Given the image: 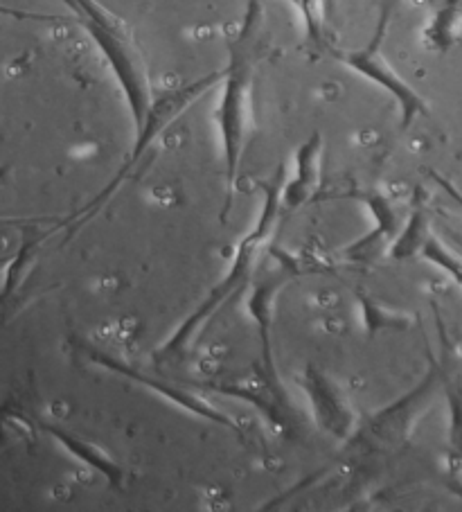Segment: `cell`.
Returning a JSON list of instances; mask_svg holds the SVG:
<instances>
[{
  "instance_id": "obj_9",
  "label": "cell",
  "mask_w": 462,
  "mask_h": 512,
  "mask_svg": "<svg viewBox=\"0 0 462 512\" xmlns=\"http://www.w3.org/2000/svg\"><path fill=\"white\" fill-rule=\"evenodd\" d=\"M93 359L100 361V364L106 370L120 373V375H124L127 379H133V382H138L140 386H145V388H154L156 393H161L163 397H167V400H170L174 406H179V409L197 413V416L206 418L210 422H215V425H221V427H226V429H237L233 420H230L228 416H224V413H221V411L212 409V406L208 402H203L201 397H194L192 393H185V391H181V388H176L172 384L154 382V379H151L147 373H140V370H136V368L124 366V364H120V361L115 359V357H111V355H93Z\"/></svg>"
},
{
  "instance_id": "obj_4",
  "label": "cell",
  "mask_w": 462,
  "mask_h": 512,
  "mask_svg": "<svg viewBox=\"0 0 462 512\" xmlns=\"http://www.w3.org/2000/svg\"><path fill=\"white\" fill-rule=\"evenodd\" d=\"M219 79H221V70H219V73L203 75V77L194 79V82H188V84L165 88V91L158 93V95L154 93V100H151V107L147 111L145 120H142V125L136 131H133V147H131L129 161L120 167L118 174H115L111 179V183L106 185V188L100 194H97V197L91 203H88L82 213L77 215L75 224L70 226V233H77L79 226L88 222V219L95 215V210L113 197V192L120 188V183L129 179V174L136 170V165L142 161V156L147 154V149L154 145V140L161 136L163 131L170 127L176 118H181L194 102H199L203 95L212 91V88L219 84Z\"/></svg>"
},
{
  "instance_id": "obj_2",
  "label": "cell",
  "mask_w": 462,
  "mask_h": 512,
  "mask_svg": "<svg viewBox=\"0 0 462 512\" xmlns=\"http://www.w3.org/2000/svg\"><path fill=\"white\" fill-rule=\"evenodd\" d=\"M59 3H64L73 12L97 50L102 52L124 95L133 120V131H136L154 100V88H151L145 57H142V50L129 25L97 0H59Z\"/></svg>"
},
{
  "instance_id": "obj_10",
  "label": "cell",
  "mask_w": 462,
  "mask_h": 512,
  "mask_svg": "<svg viewBox=\"0 0 462 512\" xmlns=\"http://www.w3.org/2000/svg\"><path fill=\"white\" fill-rule=\"evenodd\" d=\"M289 280L287 271H273L269 276H264L257 282L253 289V296L248 300V310H251L253 321L260 330L262 352L266 361V375H275L273 370V357H271V330H273V312H275V298L278 291L284 287V282Z\"/></svg>"
},
{
  "instance_id": "obj_1",
  "label": "cell",
  "mask_w": 462,
  "mask_h": 512,
  "mask_svg": "<svg viewBox=\"0 0 462 512\" xmlns=\"http://www.w3.org/2000/svg\"><path fill=\"white\" fill-rule=\"evenodd\" d=\"M264 10L262 0H251L246 5L242 23L233 39H228V59L219 79L217 127L221 143V161H224L228 197L242 170V161L253 127V86L257 64L262 52Z\"/></svg>"
},
{
  "instance_id": "obj_5",
  "label": "cell",
  "mask_w": 462,
  "mask_h": 512,
  "mask_svg": "<svg viewBox=\"0 0 462 512\" xmlns=\"http://www.w3.org/2000/svg\"><path fill=\"white\" fill-rule=\"evenodd\" d=\"M379 48L381 43H375V41H370L368 46H363L359 50H341L332 46L327 50V55L339 59L341 64L354 70V73L366 77L368 82L381 86L386 93L393 95L395 102L399 104V109H402L404 125H408L417 113L424 111V104L420 100V95H417L413 88L395 73V68L388 64Z\"/></svg>"
},
{
  "instance_id": "obj_16",
  "label": "cell",
  "mask_w": 462,
  "mask_h": 512,
  "mask_svg": "<svg viewBox=\"0 0 462 512\" xmlns=\"http://www.w3.org/2000/svg\"><path fill=\"white\" fill-rule=\"evenodd\" d=\"M7 260H10V255H0V271L5 269V264H7Z\"/></svg>"
},
{
  "instance_id": "obj_3",
  "label": "cell",
  "mask_w": 462,
  "mask_h": 512,
  "mask_svg": "<svg viewBox=\"0 0 462 512\" xmlns=\"http://www.w3.org/2000/svg\"><path fill=\"white\" fill-rule=\"evenodd\" d=\"M280 185H282V179H275V183L269 185L260 213H257L253 222V228L237 244L235 258H233V264H230L228 273L217 282L215 287H212L206 300H203L197 310L188 316V321L174 332V337L165 343L163 348L165 355L174 357L179 355V352H183L192 339L199 337V332L206 328V323L212 319V316H215L239 289L248 285L253 271L257 269V262H260L264 249L271 242L275 226H278L280 219L284 217L282 203H280Z\"/></svg>"
},
{
  "instance_id": "obj_14",
  "label": "cell",
  "mask_w": 462,
  "mask_h": 512,
  "mask_svg": "<svg viewBox=\"0 0 462 512\" xmlns=\"http://www.w3.org/2000/svg\"><path fill=\"white\" fill-rule=\"evenodd\" d=\"M0 14H3V16H12V19H19V21H46V23H48V21L64 19V16L28 12V10H19V7H7V5H0Z\"/></svg>"
},
{
  "instance_id": "obj_6",
  "label": "cell",
  "mask_w": 462,
  "mask_h": 512,
  "mask_svg": "<svg viewBox=\"0 0 462 512\" xmlns=\"http://www.w3.org/2000/svg\"><path fill=\"white\" fill-rule=\"evenodd\" d=\"M300 384L312 404L318 427L334 438L348 440L357 429V418L334 379L327 377L323 370L309 366Z\"/></svg>"
},
{
  "instance_id": "obj_13",
  "label": "cell",
  "mask_w": 462,
  "mask_h": 512,
  "mask_svg": "<svg viewBox=\"0 0 462 512\" xmlns=\"http://www.w3.org/2000/svg\"><path fill=\"white\" fill-rule=\"evenodd\" d=\"M287 3L300 16L307 41L312 43L316 50H330L332 41L330 34H327V0H287Z\"/></svg>"
},
{
  "instance_id": "obj_12",
  "label": "cell",
  "mask_w": 462,
  "mask_h": 512,
  "mask_svg": "<svg viewBox=\"0 0 462 512\" xmlns=\"http://www.w3.org/2000/svg\"><path fill=\"white\" fill-rule=\"evenodd\" d=\"M37 434L32 416L16 400H5L0 404V452L19 443H32Z\"/></svg>"
},
{
  "instance_id": "obj_15",
  "label": "cell",
  "mask_w": 462,
  "mask_h": 512,
  "mask_svg": "<svg viewBox=\"0 0 462 512\" xmlns=\"http://www.w3.org/2000/svg\"><path fill=\"white\" fill-rule=\"evenodd\" d=\"M30 222H34V219H0V231H3V228H10V226H25Z\"/></svg>"
},
{
  "instance_id": "obj_11",
  "label": "cell",
  "mask_w": 462,
  "mask_h": 512,
  "mask_svg": "<svg viewBox=\"0 0 462 512\" xmlns=\"http://www.w3.org/2000/svg\"><path fill=\"white\" fill-rule=\"evenodd\" d=\"M43 429L48 431V434L57 440V443L61 447H66L70 454H73L75 458H79V461H84L86 465L95 467L97 472L104 474V479L109 481L111 485H120L122 479H124V472H122V465H118L113 461V458L102 452L100 447L88 443L86 438L82 436H75L73 431L70 429H64V427H57V425H43Z\"/></svg>"
},
{
  "instance_id": "obj_17",
  "label": "cell",
  "mask_w": 462,
  "mask_h": 512,
  "mask_svg": "<svg viewBox=\"0 0 462 512\" xmlns=\"http://www.w3.org/2000/svg\"><path fill=\"white\" fill-rule=\"evenodd\" d=\"M0 181H3V174H0Z\"/></svg>"
},
{
  "instance_id": "obj_7",
  "label": "cell",
  "mask_w": 462,
  "mask_h": 512,
  "mask_svg": "<svg viewBox=\"0 0 462 512\" xmlns=\"http://www.w3.org/2000/svg\"><path fill=\"white\" fill-rule=\"evenodd\" d=\"M323 172V136L312 134L298 147L293 156V167L289 179L280 185L282 215H296L302 206L314 199L321 185Z\"/></svg>"
},
{
  "instance_id": "obj_8",
  "label": "cell",
  "mask_w": 462,
  "mask_h": 512,
  "mask_svg": "<svg viewBox=\"0 0 462 512\" xmlns=\"http://www.w3.org/2000/svg\"><path fill=\"white\" fill-rule=\"evenodd\" d=\"M50 233H37V228H30V233L23 240V244L14 253H10V260H7L3 269V287H0V325L10 321L16 310H19L21 289L30 276L32 264L37 260L41 244L46 242V237Z\"/></svg>"
}]
</instances>
